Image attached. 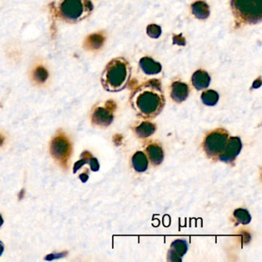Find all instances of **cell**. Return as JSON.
<instances>
[{"label": "cell", "instance_id": "obj_12", "mask_svg": "<svg viewBox=\"0 0 262 262\" xmlns=\"http://www.w3.org/2000/svg\"><path fill=\"white\" fill-rule=\"evenodd\" d=\"M146 153L153 165H159L164 159V152L158 143L149 144L146 147Z\"/></svg>", "mask_w": 262, "mask_h": 262}, {"label": "cell", "instance_id": "obj_11", "mask_svg": "<svg viewBox=\"0 0 262 262\" xmlns=\"http://www.w3.org/2000/svg\"><path fill=\"white\" fill-rule=\"evenodd\" d=\"M139 66L144 73L148 75H158L161 72V64L150 57L142 58L139 61Z\"/></svg>", "mask_w": 262, "mask_h": 262}, {"label": "cell", "instance_id": "obj_25", "mask_svg": "<svg viewBox=\"0 0 262 262\" xmlns=\"http://www.w3.org/2000/svg\"><path fill=\"white\" fill-rule=\"evenodd\" d=\"M65 255H67L66 251H65V252L57 253V254H49V255L46 256L45 259L47 260H52L56 258H61V257H65Z\"/></svg>", "mask_w": 262, "mask_h": 262}, {"label": "cell", "instance_id": "obj_4", "mask_svg": "<svg viewBox=\"0 0 262 262\" xmlns=\"http://www.w3.org/2000/svg\"><path fill=\"white\" fill-rule=\"evenodd\" d=\"M93 10L90 0H62L59 13L63 20L78 22L86 18Z\"/></svg>", "mask_w": 262, "mask_h": 262}, {"label": "cell", "instance_id": "obj_13", "mask_svg": "<svg viewBox=\"0 0 262 262\" xmlns=\"http://www.w3.org/2000/svg\"><path fill=\"white\" fill-rule=\"evenodd\" d=\"M211 78L209 73L203 70H198L192 75V85L197 90H203L208 88L210 84Z\"/></svg>", "mask_w": 262, "mask_h": 262}, {"label": "cell", "instance_id": "obj_16", "mask_svg": "<svg viewBox=\"0 0 262 262\" xmlns=\"http://www.w3.org/2000/svg\"><path fill=\"white\" fill-rule=\"evenodd\" d=\"M155 129L156 128L153 123L150 122H143L135 128V132L139 138L145 139L147 137L153 135Z\"/></svg>", "mask_w": 262, "mask_h": 262}, {"label": "cell", "instance_id": "obj_15", "mask_svg": "<svg viewBox=\"0 0 262 262\" xmlns=\"http://www.w3.org/2000/svg\"><path fill=\"white\" fill-rule=\"evenodd\" d=\"M132 166L138 172H143L148 168V161L143 151H136L132 158Z\"/></svg>", "mask_w": 262, "mask_h": 262}, {"label": "cell", "instance_id": "obj_27", "mask_svg": "<svg viewBox=\"0 0 262 262\" xmlns=\"http://www.w3.org/2000/svg\"><path fill=\"white\" fill-rule=\"evenodd\" d=\"M260 86V78H259L258 79L254 81V84H253V88L256 89L258 88V87Z\"/></svg>", "mask_w": 262, "mask_h": 262}, {"label": "cell", "instance_id": "obj_21", "mask_svg": "<svg viewBox=\"0 0 262 262\" xmlns=\"http://www.w3.org/2000/svg\"><path fill=\"white\" fill-rule=\"evenodd\" d=\"M91 157H93V155H92L91 153L89 152L88 151H85L84 152H82L81 156H80L81 159L78 160L77 162H75V165H74L73 172L76 173L77 171H78L79 168H81V167L83 166L84 164L89 163V161H90V159Z\"/></svg>", "mask_w": 262, "mask_h": 262}, {"label": "cell", "instance_id": "obj_9", "mask_svg": "<svg viewBox=\"0 0 262 262\" xmlns=\"http://www.w3.org/2000/svg\"><path fill=\"white\" fill-rule=\"evenodd\" d=\"M188 251V244L185 240L178 239L173 241L168 253L170 261H181L183 256Z\"/></svg>", "mask_w": 262, "mask_h": 262}, {"label": "cell", "instance_id": "obj_26", "mask_svg": "<svg viewBox=\"0 0 262 262\" xmlns=\"http://www.w3.org/2000/svg\"><path fill=\"white\" fill-rule=\"evenodd\" d=\"M79 179H81V181L82 182V183H85L89 179L88 174H86V173H82V174H80Z\"/></svg>", "mask_w": 262, "mask_h": 262}, {"label": "cell", "instance_id": "obj_29", "mask_svg": "<svg viewBox=\"0 0 262 262\" xmlns=\"http://www.w3.org/2000/svg\"><path fill=\"white\" fill-rule=\"evenodd\" d=\"M4 142V138L2 135H0V146L3 145Z\"/></svg>", "mask_w": 262, "mask_h": 262}, {"label": "cell", "instance_id": "obj_6", "mask_svg": "<svg viewBox=\"0 0 262 262\" xmlns=\"http://www.w3.org/2000/svg\"><path fill=\"white\" fill-rule=\"evenodd\" d=\"M50 153L61 166L66 168L72 153V145L62 132L54 137L50 144Z\"/></svg>", "mask_w": 262, "mask_h": 262}, {"label": "cell", "instance_id": "obj_24", "mask_svg": "<svg viewBox=\"0 0 262 262\" xmlns=\"http://www.w3.org/2000/svg\"><path fill=\"white\" fill-rule=\"evenodd\" d=\"M173 43L179 45V46H185L186 45V39L183 37L182 34L173 36Z\"/></svg>", "mask_w": 262, "mask_h": 262}, {"label": "cell", "instance_id": "obj_2", "mask_svg": "<svg viewBox=\"0 0 262 262\" xmlns=\"http://www.w3.org/2000/svg\"><path fill=\"white\" fill-rule=\"evenodd\" d=\"M130 65L124 58H116L106 65L102 75V85L109 92H119L126 88L131 77Z\"/></svg>", "mask_w": 262, "mask_h": 262}, {"label": "cell", "instance_id": "obj_19", "mask_svg": "<svg viewBox=\"0 0 262 262\" xmlns=\"http://www.w3.org/2000/svg\"><path fill=\"white\" fill-rule=\"evenodd\" d=\"M234 217L239 223L247 225L251 222V217L246 209H238L234 211Z\"/></svg>", "mask_w": 262, "mask_h": 262}, {"label": "cell", "instance_id": "obj_30", "mask_svg": "<svg viewBox=\"0 0 262 262\" xmlns=\"http://www.w3.org/2000/svg\"><path fill=\"white\" fill-rule=\"evenodd\" d=\"M3 224H4V219H3V217L0 215V227L2 226Z\"/></svg>", "mask_w": 262, "mask_h": 262}, {"label": "cell", "instance_id": "obj_28", "mask_svg": "<svg viewBox=\"0 0 262 262\" xmlns=\"http://www.w3.org/2000/svg\"><path fill=\"white\" fill-rule=\"evenodd\" d=\"M4 251V246L2 244V242H0V256L2 255Z\"/></svg>", "mask_w": 262, "mask_h": 262}, {"label": "cell", "instance_id": "obj_23", "mask_svg": "<svg viewBox=\"0 0 262 262\" xmlns=\"http://www.w3.org/2000/svg\"><path fill=\"white\" fill-rule=\"evenodd\" d=\"M89 164H90L91 169L93 170V171H97L100 169V164H99L97 158H94V157H91L90 161H89Z\"/></svg>", "mask_w": 262, "mask_h": 262}, {"label": "cell", "instance_id": "obj_22", "mask_svg": "<svg viewBox=\"0 0 262 262\" xmlns=\"http://www.w3.org/2000/svg\"><path fill=\"white\" fill-rule=\"evenodd\" d=\"M147 34L152 39H158L161 34V29L159 26L155 24L148 25L147 27Z\"/></svg>", "mask_w": 262, "mask_h": 262}, {"label": "cell", "instance_id": "obj_5", "mask_svg": "<svg viewBox=\"0 0 262 262\" xmlns=\"http://www.w3.org/2000/svg\"><path fill=\"white\" fill-rule=\"evenodd\" d=\"M228 132L223 129H217L208 134L203 142V148L209 158H218L226 146Z\"/></svg>", "mask_w": 262, "mask_h": 262}, {"label": "cell", "instance_id": "obj_18", "mask_svg": "<svg viewBox=\"0 0 262 262\" xmlns=\"http://www.w3.org/2000/svg\"><path fill=\"white\" fill-rule=\"evenodd\" d=\"M104 43V37L101 34H93L85 40V46L90 49H99Z\"/></svg>", "mask_w": 262, "mask_h": 262}, {"label": "cell", "instance_id": "obj_31", "mask_svg": "<svg viewBox=\"0 0 262 262\" xmlns=\"http://www.w3.org/2000/svg\"><path fill=\"white\" fill-rule=\"evenodd\" d=\"M25 193V192H24V190H22L21 191V192H20V199H22V198L23 197V196H24V194Z\"/></svg>", "mask_w": 262, "mask_h": 262}, {"label": "cell", "instance_id": "obj_7", "mask_svg": "<svg viewBox=\"0 0 262 262\" xmlns=\"http://www.w3.org/2000/svg\"><path fill=\"white\" fill-rule=\"evenodd\" d=\"M116 103L113 101H107L104 106H98L93 110L92 122L94 126L107 127L113 122Z\"/></svg>", "mask_w": 262, "mask_h": 262}, {"label": "cell", "instance_id": "obj_1", "mask_svg": "<svg viewBox=\"0 0 262 262\" xmlns=\"http://www.w3.org/2000/svg\"><path fill=\"white\" fill-rule=\"evenodd\" d=\"M134 110L144 119H151L158 116L165 103L161 82L152 79L137 87L130 97Z\"/></svg>", "mask_w": 262, "mask_h": 262}, {"label": "cell", "instance_id": "obj_3", "mask_svg": "<svg viewBox=\"0 0 262 262\" xmlns=\"http://www.w3.org/2000/svg\"><path fill=\"white\" fill-rule=\"evenodd\" d=\"M231 8L237 27L261 22L262 0H231Z\"/></svg>", "mask_w": 262, "mask_h": 262}, {"label": "cell", "instance_id": "obj_20", "mask_svg": "<svg viewBox=\"0 0 262 262\" xmlns=\"http://www.w3.org/2000/svg\"><path fill=\"white\" fill-rule=\"evenodd\" d=\"M48 76L49 74L47 70L42 66L38 67L33 72V78L38 83H43L47 79Z\"/></svg>", "mask_w": 262, "mask_h": 262}, {"label": "cell", "instance_id": "obj_8", "mask_svg": "<svg viewBox=\"0 0 262 262\" xmlns=\"http://www.w3.org/2000/svg\"><path fill=\"white\" fill-rule=\"evenodd\" d=\"M242 148L239 137H231L228 139V143L218 158L225 163H232L235 160Z\"/></svg>", "mask_w": 262, "mask_h": 262}, {"label": "cell", "instance_id": "obj_10", "mask_svg": "<svg viewBox=\"0 0 262 262\" xmlns=\"http://www.w3.org/2000/svg\"><path fill=\"white\" fill-rule=\"evenodd\" d=\"M189 94V88L187 84L180 81H174L171 84V97L176 103H183L188 98Z\"/></svg>", "mask_w": 262, "mask_h": 262}, {"label": "cell", "instance_id": "obj_17", "mask_svg": "<svg viewBox=\"0 0 262 262\" xmlns=\"http://www.w3.org/2000/svg\"><path fill=\"white\" fill-rule=\"evenodd\" d=\"M202 103L206 106H213L217 104L219 100V95L215 90H207L201 96Z\"/></svg>", "mask_w": 262, "mask_h": 262}, {"label": "cell", "instance_id": "obj_14", "mask_svg": "<svg viewBox=\"0 0 262 262\" xmlns=\"http://www.w3.org/2000/svg\"><path fill=\"white\" fill-rule=\"evenodd\" d=\"M192 13L198 20H206L210 15V10L206 3L196 1L192 5Z\"/></svg>", "mask_w": 262, "mask_h": 262}]
</instances>
